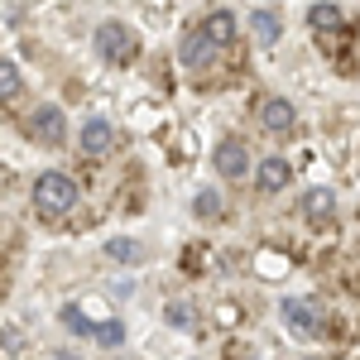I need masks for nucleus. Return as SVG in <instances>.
I'll list each match as a JSON object with an SVG mask.
<instances>
[{
	"instance_id": "nucleus-4",
	"label": "nucleus",
	"mask_w": 360,
	"mask_h": 360,
	"mask_svg": "<svg viewBox=\"0 0 360 360\" xmlns=\"http://www.w3.org/2000/svg\"><path fill=\"white\" fill-rule=\"evenodd\" d=\"M68 135V120L58 106H39V111L29 115V139H39V144H58V139Z\"/></svg>"
},
{
	"instance_id": "nucleus-17",
	"label": "nucleus",
	"mask_w": 360,
	"mask_h": 360,
	"mask_svg": "<svg viewBox=\"0 0 360 360\" xmlns=\"http://www.w3.org/2000/svg\"><path fill=\"white\" fill-rule=\"evenodd\" d=\"M15 91H20V68H15V63H5V58H0V101H10V96H15Z\"/></svg>"
},
{
	"instance_id": "nucleus-13",
	"label": "nucleus",
	"mask_w": 360,
	"mask_h": 360,
	"mask_svg": "<svg viewBox=\"0 0 360 360\" xmlns=\"http://www.w3.org/2000/svg\"><path fill=\"white\" fill-rule=\"evenodd\" d=\"M307 25L317 29V34H336V29L346 25V15H341V5H312L307 10Z\"/></svg>"
},
{
	"instance_id": "nucleus-6",
	"label": "nucleus",
	"mask_w": 360,
	"mask_h": 360,
	"mask_svg": "<svg viewBox=\"0 0 360 360\" xmlns=\"http://www.w3.org/2000/svg\"><path fill=\"white\" fill-rule=\"evenodd\" d=\"M293 120H298L293 101H283V96H269V101H259V125H264L269 135H288V130H293Z\"/></svg>"
},
{
	"instance_id": "nucleus-16",
	"label": "nucleus",
	"mask_w": 360,
	"mask_h": 360,
	"mask_svg": "<svg viewBox=\"0 0 360 360\" xmlns=\"http://www.w3.org/2000/svg\"><path fill=\"white\" fill-rule=\"evenodd\" d=\"M193 207H197V217H207V221H212V217H221V207H226V202H221V193H212V188H202Z\"/></svg>"
},
{
	"instance_id": "nucleus-11",
	"label": "nucleus",
	"mask_w": 360,
	"mask_h": 360,
	"mask_svg": "<svg viewBox=\"0 0 360 360\" xmlns=\"http://www.w3.org/2000/svg\"><path fill=\"white\" fill-rule=\"evenodd\" d=\"M202 29H207V39L221 49V44H231V39H236V15H231V10H212Z\"/></svg>"
},
{
	"instance_id": "nucleus-7",
	"label": "nucleus",
	"mask_w": 360,
	"mask_h": 360,
	"mask_svg": "<svg viewBox=\"0 0 360 360\" xmlns=\"http://www.w3.org/2000/svg\"><path fill=\"white\" fill-rule=\"evenodd\" d=\"M283 317L293 332H317V303L312 298H283Z\"/></svg>"
},
{
	"instance_id": "nucleus-3",
	"label": "nucleus",
	"mask_w": 360,
	"mask_h": 360,
	"mask_svg": "<svg viewBox=\"0 0 360 360\" xmlns=\"http://www.w3.org/2000/svg\"><path fill=\"white\" fill-rule=\"evenodd\" d=\"M178 58H183V68L202 72V68L217 58V44L207 39V29H188V34H183V44H178Z\"/></svg>"
},
{
	"instance_id": "nucleus-9",
	"label": "nucleus",
	"mask_w": 360,
	"mask_h": 360,
	"mask_svg": "<svg viewBox=\"0 0 360 360\" xmlns=\"http://www.w3.org/2000/svg\"><path fill=\"white\" fill-rule=\"evenodd\" d=\"M303 217H307V221H317V226L332 221V217H336V193H332V188H312V193L303 197Z\"/></svg>"
},
{
	"instance_id": "nucleus-2",
	"label": "nucleus",
	"mask_w": 360,
	"mask_h": 360,
	"mask_svg": "<svg viewBox=\"0 0 360 360\" xmlns=\"http://www.w3.org/2000/svg\"><path fill=\"white\" fill-rule=\"evenodd\" d=\"M96 53L106 58V63H130L139 53V39L130 25H120V20H106V25H96Z\"/></svg>"
},
{
	"instance_id": "nucleus-19",
	"label": "nucleus",
	"mask_w": 360,
	"mask_h": 360,
	"mask_svg": "<svg viewBox=\"0 0 360 360\" xmlns=\"http://www.w3.org/2000/svg\"><path fill=\"white\" fill-rule=\"evenodd\" d=\"M96 341H101V346H120V341H125V327H120V322H101V327H96Z\"/></svg>"
},
{
	"instance_id": "nucleus-5",
	"label": "nucleus",
	"mask_w": 360,
	"mask_h": 360,
	"mask_svg": "<svg viewBox=\"0 0 360 360\" xmlns=\"http://www.w3.org/2000/svg\"><path fill=\"white\" fill-rule=\"evenodd\" d=\"M212 164H217L221 178H245V173H250V154H245V144H240V139H221V144H217V154H212Z\"/></svg>"
},
{
	"instance_id": "nucleus-10",
	"label": "nucleus",
	"mask_w": 360,
	"mask_h": 360,
	"mask_svg": "<svg viewBox=\"0 0 360 360\" xmlns=\"http://www.w3.org/2000/svg\"><path fill=\"white\" fill-rule=\"evenodd\" d=\"M288 178H293V164H288V159H259V188H264V193L288 188Z\"/></svg>"
},
{
	"instance_id": "nucleus-8",
	"label": "nucleus",
	"mask_w": 360,
	"mask_h": 360,
	"mask_svg": "<svg viewBox=\"0 0 360 360\" xmlns=\"http://www.w3.org/2000/svg\"><path fill=\"white\" fill-rule=\"evenodd\" d=\"M115 144V130H111V120H101V115H91L82 125V149L86 154H106Z\"/></svg>"
},
{
	"instance_id": "nucleus-15",
	"label": "nucleus",
	"mask_w": 360,
	"mask_h": 360,
	"mask_svg": "<svg viewBox=\"0 0 360 360\" xmlns=\"http://www.w3.org/2000/svg\"><path fill=\"white\" fill-rule=\"evenodd\" d=\"M164 317H168V327H183V332H193V327H197V307L193 303H168Z\"/></svg>"
},
{
	"instance_id": "nucleus-12",
	"label": "nucleus",
	"mask_w": 360,
	"mask_h": 360,
	"mask_svg": "<svg viewBox=\"0 0 360 360\" xmlns=\"http://www.w3.org/2000/svg\"><path fill=\"white\" fill-rule=\"evenodd\" d=\"M106 259H115V264H135V259H144V240H135V236H115V240H106Z\"/></svg>"
},
{
	"instance_id": "nucleus-1",
	"label": "nucleus",
	"mask_w": 360,
	"mask_h": 360,
	"mask_svg": "<svg viewBox=\"0 0 360 360\" xmlns=\"http://www.w3.org/2000/svg\"><path fill=\"white\" fill-rule=\"evenodd\" d=\"M77 197H82L77 178H68V173H58V168H49V173L34 178V207H39L44 217H68V212L77 207Z\"/></svg>"
},
{
	"instance_id": "nucleus-18",
	"label": "nucleus",
	"mask_w": 360,
	"mask_h": 360,
	"mask_svg": "<svg viewBox=\"0 0 360 360\" xmlns=\"http://www.w3.org/2000/svg\"><path fill=\"white\" fill-rule=\"evenodd\" d=\"M63 327H68V332H77V336L91 332V322H86V312H82V307H63Z\"/></svg>"
},
{
	"instance_id": "nucleus-14",
	"label": "nucleus",
	"mask_w": 360,
	"mask_h": 360,
	"mask_svg": "<svg viewBox=\"0 0 360 360\" xmlns=\"http://www.w3.org/2000/svg\"><path fill=\"white\" fill-rule=\"evenodd\" d=\"M250 34H255L259 44H274L278 34H283V20H278L274 10H255V15H250Z\"/></svg>"
}]
</instances>
